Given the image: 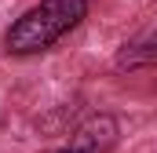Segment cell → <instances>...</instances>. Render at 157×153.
I'll list each match as a JSON object with an SVG mask.
<instances>
[{
	"mask_svg": "<svg viewBox=\"0 0 157 153\" xmlns=\"http://www.w3.org/2000/svg\"><path fill=\"white\" fill-rule=\"evenodd\" d=\"M91 0H40L29 11H22L7 33H4V51L11 58H33L51 51L62 37H70L80 22L88 18Z\"/></svg>",
	"mask_w": 157,
	"mask_h": 153,
	"instance_id": "6da1fadb",
	"label": "cell"
},
{
	"mask_svg": "<svg viewBox=\"0 0 157 153\" xmlns=\"http://www.w3.org/2000/svg\"><path fill=\"white\" fill-rule=\"evenodd\" d=\"M113 69L121 73H143V69H157V29L143 33V37L128 40L113 55Z\"/></svg>",
	"mask_w": 157,
	"mask_h": 153,
	"instance_id": "3957f363",
	"label": "cell"
},
{
	"mask_svg": "<svg viewBox=\"0 0 157 153\" xmlns=\"http://www.w3.org/2000/svg\"><path fill=\"white\" fill-rule=\"evenodd\" d=\"M121 139V124L110 113H88L77 128L70 131V139L51 153H113Z\"/></svg>",
	"mask_w": 157,
	"mask_h": 153,
	"instance_id": "7a4b0ae2",
	"label": "cell"
}]
</instances>
